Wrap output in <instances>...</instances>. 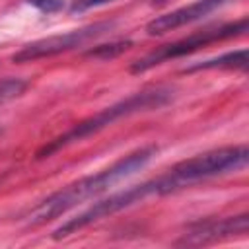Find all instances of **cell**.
<instances>
[{
	"label": "cell",
	"mask_w": 249,
	"mask_h": 249,
	"mask_svg": "<svg viewBox=\"0 0 249 249\" xmlns=\"http://www.w3.org/2000/svg\"><path fill=\"white\" fill-rule=\"evenodd\" d=\"M218 4H220V2H216V0H198V2H193V4H189V6L171 10V12H167V14L156 16L152 21H148L146 33H148V35H163V33L173 31V29H177V27H183V25H187V23L198 21V19H202L204 16H208Z\"/></svg>",
	"instance_id": "obj_8"
},
{
	"label": "cell",
	"mask_w": 249,
	"mask_h": 249,
	"mask_svg": "<svg viewBox=\"0 0 249 249\" xmlns=\"http://www.w3.org/2000/svg\"><path fill=\"white\" fill-rule=\"evenodd\" d=\"M25 88H27V82L21 78H8V80L0 82V105L21 95Z\"/></svg>",
	"instance_id": "obj_11"
},
{
	"label": "cell",
	"mask_w": 249,
	"mask_h": 249,
	"mask_svg": "<svg viewBox=\"0 0 249 249\" xmlns=\"http://www.w3.org/2000/svg\"><path fill=\"white\" fill-rule=\"evenodd\" d=\"M148 196H158L156 195V183H154V179H150L146 183H140V185H134V187H128L124 191H119V193H115V195H111V196L95 202L88 210L80 212L78 216H74V218L66 220L62 226H58L54 230L53 237L54 239H62V237L74 233L76 230H82V228H86V226H89V224H93V222H97L101 218H107V216H111L115 212H121L124 208H130L136 202L146 200Z\"/></svg>",
	"instance_id": "obj_5"
},
{
	"label": "cell",
	"mask_w": 249,
	"mask_h": 249,
	"mask_svg": "<svg viewBox=\"0 0 249 249\" xmlns=\"http://www.w3.org/2000/svg\"><path fill=\"white\" fill-rule=\"evenodd\" d=\"M111 27H113V21H97V23H89V25L80 27V29L51 35V37H45V39H39V41H33L29 45L21 47L12 56V60L14 62H29V60L53 56V54H58V53H66V51H72V49L103 35Z\"/></svg>",
	"instance_id": "obj_6"
},
{
	"label": "cell",
	"mask_w": 249,
	"mask_h": 249,
	"mask_svg": "<svg viewBox=\"0 0 249 249\" xmlns=\"http://www.w3.org/2000/svg\"><path fill=\"white\" fill-rule=\"evenodd\" d=\"M130 45H132V41H128V39H121V41H113V43H105V45H97V47L86 51V56L99 58V60L115 58V56H119L121 53H124Z\"/></svg>",
	"instance_id": "obj_10"
},
{
	"label": "cell",
	"mask_w": 249,
	"mask_h": 249,
	"mask_svg": "<svg viewBox=\"0 0 249 249\" xmlns=\"http://www.w3.org/2000/svg\"><path fill=\"white\" fill-rule=\"evenodd\" d=\"M216 2H220V4H222V2H226V0H216Z\"/></svg>",
	"instance_id": "obj_15"
},
{
	"label": "cell",
	"mask_w": 249,
	"mask_h": 249,
	"mask_svg": "<svg viewBox=\"0 0 249 249\" xmlns=\"http://www.w3.org/2000/svg\"><path fill=\"white\" fill-rule=\"evenodd\" d=\"M212 68H239V70H245L247 68V49H237V51H230V53H224V54L214 56V58L193 62V64L185 66L183 72L212 70Z\"/></svg>",
	"instance_id": "obj_9"
},
{
	"label": "cell",
	"mask_w": 249,
	"mask_h": 249,
	"mask_svg": "<svg viewBox=\"0 0 249 249\" xmlns=\"http://www.w3.org/2000/svg\"><path fill=\"white\" fill-rule=\"evenodd\" d=\"M31 6H35L39 12H45V14H54L58 10H62L64 2L66 0H27Z\"/></svg>",
	"instance_id": "obj_13"
},
{
	"label": "cell",
	"mask_w": 249,
	"mask_h": 249,
	"mask_svg": "<svg viewBox=\"0 0 249 249\" xmlns=\"http://www.w3.org/2000/svg\"><path fill=\"white\" fill-rule=\"evenodd\" d=\"M156 154H158V146H144V148H138V150L130 152L128 156L121 158L119 161H115L107 169H101L95 175H88V177H82L74 183H68L66 187L58 189L56 193H53L45 200H41L27 214V224L29 226L45 224V222L54 220L60 214L68 212L76 204L105 193L107 189H111L119 181L126 179V177L134 175L136 171H140L142 167H146V163Z\"/></svg>",
	"instance_id": "obj_1"
},
{
	"label": "cell",
	"mask_w": 249,
	"mask_h": 249,
	"mask_svg": "<svg viewBox=\"0 0 249 249\" xmlns=\"http://www.w3.org/2000/svg\"><path fill=\"white\" fill-rule=\"evenodd\" d=\"M249 161V150L245 144L218 148L212 152H204L200 156L183 160L175 163L165 175H161L165 193H175L183 187L195 185L198 181L218 177L230 171H239Z\"/></svg>",
	"instance_id": "obj_3"
},
{
	"label": "cell",
	"mask_w": 249,
	"mask_h": 249,
	"mask_svg": "<svg viewBox=\"0 0 249 249\" xmlns=\"http://www.w3.org/2000/svg\"><path fill=\"white\" fill-rule=\"evenodd\" d=\"M249 230V214L241 212L237 216L226 218H206L189 224L185 233L175 241V245H208L214 241L230 239L235 235H245Z\"/></svg>",
	"instance_id": "obj_7"
},
{
	"label": "cell",
	"mask_w": 249,
	"mask_h": 249,
	"mask_svg": "<svg viewBox=\"0 0 249 249\" xmlns=\"http://www.w3.org/2000/svg\"><path fill=\"white\" fill-rule=\"evenodd\" d=\"M109 2H115V0H72L70 4V14H82V12H88L91 8H99V6H105Z\"/></svg>",
	"instance_id": "obj_12"
},
{
	"label": "cell",
	"mask_w": 249,
	"mask_h": 249,
	"mask_svg": "<svg viewBox=\"0 0 249 249\" xmlns=\"http://www.w3.org/2000/svg\"><path fill=\"white\" fill-rule=\"evenodd\" d=\"M245 31H247V18H241V19L231 21V23L216 25V27H206V29H202V31L191 33V35L185 37V39H179V41H173V43H167V45H161V47L154 49L152 53H148V54H144L142 58L134 60V62L130 64V72H132V74L146 72V70L154 68L156 64H161L163 60L177 58V56H185V54H189V53L198 51L200 47H204V45H208V43L231 39V37L243 35Z\"/></svg>",
	"instance_id": "obj_4"
},
{
	"label": "cell",
	"mask_w": 249,
	"mask_h": 249,
	"mask_svg": "<svg viewBox=\"0 0 249 249\" xmlns=\"http://www.w3.org/2000/svg\"><path fill=\"white\" fill-rule=\"evenodd\" d=\"M173 99V89L171 88H163V86H156V88H150V89H142V91H136L101 111H97L95 115L76 123L72 128H68L66 132H62L60 136L49 140L45 146H41L37 150V160H43V158H49L53 156L54 152H58L60 148L72 144V142H78L86 136H91L95 132H99L101 128L109 126L111 123L123 119V117H128V115H134V113H140V111H152V109H160L163 105H167L169 101Z\"/></svg>",
	"instance_id": "obj_2"
},
{
	"label": "cell",
	"mask_w": 249,
	"mask_h": 249,
	"mask_svg": "<svg viewBox=\"0 0 249 249\" xmlns=\"http://www.w3.org/2000/svg\"><path fill=\"white\" fill-rule=\"evenodd\" d=\"M154 4H163V2H167V0H152Z\"/></svg>",
	"instance_id": "obj_14"
}]
</instances>
